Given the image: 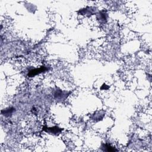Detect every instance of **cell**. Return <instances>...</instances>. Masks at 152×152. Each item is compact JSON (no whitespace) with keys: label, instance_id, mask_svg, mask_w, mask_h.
Segmentation results:
<instances>
[{"label":"cell","instance_id":"1","mask_svg":"<svg viewBox=\"0 0 152 152\" xmlns=\"http://www.w3.org/2000/svg\"><path fill=\"white\" fill-rule=\"evenodd\" d=\"M44 70V69H36V70H32V71H30V72L29 73V76L30 77H32L33 76H35V75H37L38 74H39L41 72H42Z\"/></svg>","mask_w":152,"mask_h":152}]
</instances>
